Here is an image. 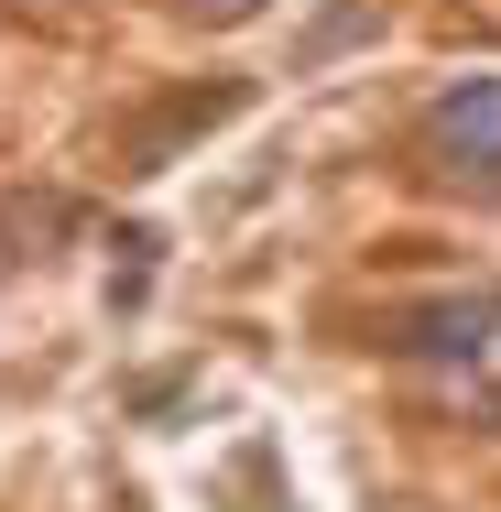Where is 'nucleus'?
<instances>
[{
	"mask_svg": "<svg viewBox=\"0 0 501 512\" xmlns=\"http://www.w3.org/2000/svg\"><path fill=\"white\" fill-rule=\"evenodd\" d=\"M414 153L436 186H501V77H458L414 120Z\"/></svg>",
	"mask_w": 501,
	"mask_h": 512,
	"instance_id": "1",
	"label": "nucleus"
},
{
	"mask_svg": "<svg viewBox=\"0 0 501 512\" xmlns=\"http://www.w3.org/2000/svg\"><path fill=\"white\" fill-rule=\"evenodd\" d=\"M480 338H491V306H425V316H403L393 349H414V360H480Z\"/></svg>",
	"mask_w": 501,
	"mask_h": 512,
	"instance_id": "2",
	"label": "nucleus"
},
{
	"mask_svg": "<svg viewBox=\"0 0 501 512\" xmlns=\"http://www.w3.org/2000/svg\"><path fill=\"white\" fill-rule=\"evenodd\" d=\"M197 22H251V11H273V0H186Z\"/></svg>",
	"mask_w": 501,
	"mask_h": 512,
	"instance_id": "3",
	"label": "nucleus"
}]
</instances>
